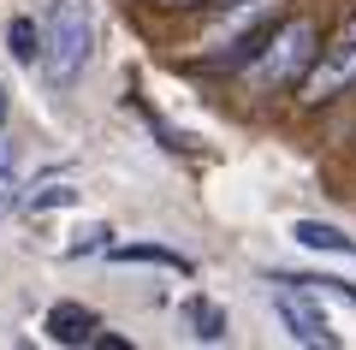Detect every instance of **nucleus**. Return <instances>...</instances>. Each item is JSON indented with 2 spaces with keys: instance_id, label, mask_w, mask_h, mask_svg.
Returning <instances> with one entry per match:
<instances>
[{
  "instance_id": "obj_1",
  "label": "nucleus",
  "mask_w": 356,
  "mask_h": 350,
  "mask_svg": "<svg viewBox=\"0 0 356 350\" xmlns=\"http://www.w3.org/2000/svg\"><path fill=\"white\" fill-rule=\"evenodd\" d=\"M95 54V0H48L42 24V77L54 89H72Z\"/></svg>"
},
{
  "instance_id": "obj_2",
  "label": "nucleus",
  "mask_w": 356,
  "mask_h": 350,
  "mask_svg": "<svg viewBox=\"0 0 356 350\" xmlns=\"http://www.w3.org/2000/svg\"><path fill=\"white\" fill-rule=\"evenodd\" d=\"M315 24L309 18H285V24L267 30V42L255 48V60L243 65V77H250L255 89H280V83H297V77L309 72V60H315Z\"/></svg>"
},
{
  "instance_id": "obj_3",
  "label": "nucleus",
  "mask_w": 356,
  "mask_h": 350,
  "mask_svg": "<svg viewBox=\"0 0 356 350\" xmlns=\"http://www.w3.org/2000/svg\"><path fill=\"white\" fill-rule=\"evenodd\" d=\"M350 83H356V36H339L332 48H321L315 60H309V72L297 77V95H303L309 107H321V101L344 95Z\"/></svg>"
},
{
  "instance_id": "obj_4",
  "label": "nucleus",
  "mask_w": 356,
  "mask_h": 350,
  "mask_svg": "<svg viewBox=\"0 0 356 350\" xmlns=\"http://www.w3.org/2000/svg\"><path fill=\"white\" fill-rule=\"evenodd\" d=\"M273 315L285 321V333L297 338V344H339V333L327 326V315H321V297L315 291H297V285H285V291H273Z\"/></svg>"
},
{
  "instance_id": "obj_5",
  "label": "nucleus",
  "mask_w": 356,
  "mask_h": 350,
  "mask_svg": "<svg viewBox=\"0 0 356 350\" xmlns=\"http://www.w3.org/2000/svg\"><path fill=\"white\" fill-rule=\"evenodd\" d=\"M95 309H83V303H54L48 309V321H42V333L54 338V344H89L95 338Z\"/></svg>"
},
{
  "instance_id": "obj_6",
  "label": "nucleus",
  "mask_w": 356,
  "mask_h": 350,
  "mask_svg": "<svg viewBox=\"0 0 356 350\" xmlns=\"http://www.w3.org/2000/svg\"><path fill=\"white\" fill-rule=\"evenodd\" d=\"M291 238L303 244V250H315V255H344V262H356V244L327 220H291Z\"/></svg>"
},
{
  "instance_id": "obj_7",
  "label": "nucleus",
  "mask_w": 356,
  "mask_h": 350,
  "mask_svg": "<svg viewBox=\"0 0 356 350\" xmlns=\"http://www.w3.org/2000/svg\"><path fill=\"white\" fill-rule=\"evenodd\" d=\"M113 262H154V267H172V273H196L191 255H178V250H161V244H113Z\"/></svg>"
},
{
  "instance_id": "obj_8",
  "label": "nucleus",
  "mask_w": 356,
  "mask_h": 350,
  "mask_svg": "<svg viewBox=\"0 0 356 350\" xmlns=\"http://www.w3.org/2000/svg\"><path fill=\"white\" fill-rule=\"evenodd\" d=\"M273 285H297V291H315V297H339L356 309V285L350 279H327V273H273Z\"/></svg>"
},
{
  "instance_id": "obj_9",
  "label": "nucleus",
  "mask_w": 356,
  "mask_h": 350,
  "mask_svg": "<svg viewBox=\"0 0 356 350\" xmlns=\"http://www.w3.org/2000/svg\"><path fill=\"white\" fill-rule=\"evenodd\" d=\"M6 48H13L18 65L36 72V65H42V30H36V18H13V24H6Z\"/></svg>"
},
{
  "instance_id": "obj_10",
  "label": "nucleus",
  "mask_w": 356,
  "mask_h": 350,
  "mask_svg": "<svg viewBox=\"0 0 356 350\" xmlns=\"http://www.w3.org/2000/svg\"><path fill=\"white\" fill-rule=\"evenodd\" d=\"M77 202H83V190L60 178V184H42V190H30V196H24V208H30V214H60V208H77Z\"/></svg>"
},
{
  "instance_id": "obj_11",
  "label": "nucleus",
  "mask_w": 356,
  "mask_h": 350,
  "mask_svg": "<svg viewBox=\"0 0 356 350\" xmlns=\"http://www.w3.org/2000/svg\"><path fill=\"white\" fill-rule=\"evenodd\" d=\"M184 315H191V326H196V338H202V344H220V338H226V309L191 297V303H184Z\"/></svg>"
},
{
  "instance_id": "obj_12",
  "label": "nucleus",
  "mask_w": 356,
  "mask_h": 350,
  "mask_svg": "<svg viewBox=\"0 0 356 350\" xmlns=\"http://www.w3.org/2000/svg\"><path fill=\"white\" fill-rule=\"evenodd\" d=\"M113 232H107V225H83V232H77L72 244H65V255H72V262H83V255H102V250H113Z\"/></svg>"
},
{
  "instance_id": "obj_13",
  "label": "nucleus",
  "mask_w": 356,
  "mask_h": 350,
  "mask_svg": "<svg viewBox=\"0 0 356 350\" xmlns=\"http://www.w3.org/2000/svg\"><path fill=\"white\" fill-rule=\"evenodd\" d=\"M18 202H24V196H18V173H13V161L0 154V220H6V214H13Z\"/></svg>"
},
{
  "instance_id": "obj_14",
  "label": "nucleus",
  "mask_w": 356,
  "mask_h": 350,
  "mask_svg": "<svg viewBox=\"0 0 356 350\" xmlns=\"http://www.w3.org/2000/svg\"><path fill=\"white\" fill-rule=\"evenodd\" d=\"M161 13H191V6H202V0H154Z\"/></svg>"
},
{
  "instance_id": "obj_15",
  "label": "nucleus",
  "mask_w": 356,
  "mask_h": 350,
  "mask_svg": "<svg viewBox=\"0 0 356 350\" xmlns=\"http://www.w3.org/2000/svg\"><path fill=\"white\" fill-rule=\"evenodd\" d=\"M0 125H6V83H0Z\"/></svg>"
},
{
  "instance_id": "obj_16",
  "label": "nucleus",
  "mask_w": 356,
  "mask_h": 350,
  "mask_svg": "<svg viewBox=\"0 0 356 350\" xmlns=\"http://www.w3.org/2000/svg\"><path fill=\"white\" fill-rule=\"evenodd\" d=\"M344 36H356V18H350V30H344Z\"/></svg>"
}]
</instances>
